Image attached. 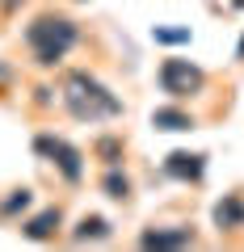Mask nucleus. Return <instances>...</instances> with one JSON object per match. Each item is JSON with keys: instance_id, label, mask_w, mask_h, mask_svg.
I'll return each mask as SVG.
<instances>
[{"instance_id": "nucleus-1", "label": "nucleus", "mask_w": 244, "mask_h": 252, "mask_svg": "<svg viewBox=\"0 0 244 252\" xmlns=\"http://www.w3.org/2000/svg\"><path fill=\"white\" fill-rule=\"evenodd\" d=\"M59 97H64V109L76 118V122H114V118H122V101L114 97V89L109 84H101L93 72H84V67H72V72H64V89H59Z\"/></svg>"}, {"instance_id": "nucleus-3", "label": "nucleus", "mask_w": 244, "mask_h": 252, "mask_svg": "<svg viewBox=\"0 0 244 252\" xmlns=\"http://www.w3.org/2000/svg\"><path fill=\"white\" fill-rule=\"evenodd\" d=\"M156 84H160L164 97L190 101V97H198V93L207 89V67H198L194 59H181V55H169V59H160V67H156Z\"/></svg>"}, {"instance_id": "nucleus-10", "label": "nucleus", "mask_w": 244, "mask_h": 252, "mask_svg": "<svg viewBox=\"0 0 244 252\" xmlns=\"http://www.w3.org/2000/svg\"><path fill=\"white\" fill-rule=\"evenodd\" d=\"M114 235V223L105 215H80L76 227L68 231V244H105Z\"/></svg>"}, {"instance_id": "nucleus-8", "label": "nucleus", "mask_w": 244, "mask_h": 252, "mask_svg": "<svg viewBox=\"0 0 244 252\" xmlns=\"http://www.w3.org/2000/svg\"><path fill=\"white\" fill-rule=\"evenodd\" d=\"M59 227H64V210L59 206H42L38 215H30L26 223H21V235H26L30 244H51L55 235H59Z\"/></svg>"}, {"instance_id": "nucleus-13", "label": "nucleus", "mask_w": 244, "mask_h": 252, "mask_svg": "<svg viewBox=\"0 0 244 252\" xmlns=\"http://www.w3.org/2000/svg\"><path fill=\"white\" fill-rule=\"evenodd\" d=\"M93 156H97L101 164H122V156H127V143H122V135H101L97 143H93Z\"/></svg>"}, {"instance_id": "nucleus-4", "label": "nucleus", "mask_w": 244, "mask_h": 252, "mask_svg": "<svg viewBox=\"0 0 244 252\" xmlns=\"http://www.w3.org/2000/svg\"><path fill=\"white\" fill-rule=\"evenodd\" d=\"M34 156L46 160V164H55V172H59L68 185H80L84 181V152L72 139L55 135V130H38L34 135Z\"/></svg>"}, {"instance_id": "nucleus-7", "label": "nucleus", "mask_w": 244, "mask_h": 252, "mask_svg": "<svg viewBox=\"0 0 244 252\" xmlns=\"http://www.w3.org/2000/svg\"><path fill=\"white\" fill-rule=\"evenodd\" d=\"M210 223L219 227V235H232V231H244V193L232 189L210 206Z\"/></svg>"}, {"instance_id": "nucleus-6", "label": "nucleus", "mask_w": 244, "mask_h": 252, "mask_svg": "<svg viewBox=\"0 0 244 252\" xmlns=\"http://www.w3.org/2000/svg\"><path fill=\"white\" fill-rule=\"evenodd\" d=\"M164 177L181 181V185H198L207 177V156L202 152H169L164 156Z\"/></svg>"}, {"instance_id": "nucleus-2", "label": "nucleus", "mask_w": 244, "mask_h": 252, "mask_svg": "<svg viewBox=\"0 0 244 252\" xmlns=\"http://www.w3.org/2000/svg\"><path fill=\"white\" fill-rule=\"evenodd\" d=\"M21 42H26L30 59H34L38 67H59V63L68 59V51L80 42V26H76V17L51 9V13H38V17L21 30Z\"/></svg>"}, {"instance_id": "nucleus-5", "label": "nucleus", "mask_w": 244, "mask_h": 252, "mask_svg": "<svg viewBox=\"0 0 244 252\" xmlns=\"http://www.w3.org/2000/svg\"><path fill=\"white\" fill-rule=\"evenodd\" d=\"M194 244H198V231L190 223H152L139 231V248H194Z\"/></svg>"}, {"instance_id": "nucleus-15", "label": "nucleus", "mask_w": 244, "mask_h": 252, "mask_svg": "<svg viewBox=\"0 0 244 252\" xmlns=\"http://www.w3.org/2000/svg\"><path fill=\"white\" fill-rule=\"evenodd\" d=\"M21 4H26V0H0V9H4V13H17Z\"/></svg>"}, {"instance_id": "nucleus-9", "label": "nucleus", "mask_w": 244, "mask_h": 252, "mask_svg": "<svg viewBox=\"0 0 244 252\" xmlns=\"http://www.w3.org/2000/svg\"><path fill=\"white\" fill-rule=\"evenodd\" d=\"M152 126L164 130V135H190V130H198V118H194L190 109H181V105H156L152 109Z\"/></svg>"}, {"instance_id": "nucleus-14", "label": "nucleus", "mask_w": 244, "mask_h": 252, "mask_svg": "<svg viewBox=\"0 0 244 252\" xmlns=\"http://www.w3.org/2000/svg\"><path fill=\"white\" fill-rule=\"evenodd\" d=\"M152 38H156V42H160V46H177V42H190V30H185V26H177V30H164V26H156L152 30Z\"/></svg>"}, {"instance_id": "nucleus-12", "label": "nucleus", "mask_w": 244, "mask_h": 252, "mask_svg": "<svg viewBox=\"0 0 244 252\" xmlns=\"http://www.w3.org/2000/svg\"><path fill=\"white\" fill-rule=\"evenodd\" d=\"M34 206V189H9V198H0V219H4V223H9V219H17L21 210H30Z\"/></svg>"}, {"instance_id": "nucleus-17", "label": "nucleus", "mask_w": 244, "mask_h": 252, "mask_svg": "<svg viewBox=\"0 0 244 252\" xmlns=\"http://www.w3.org/2000/svg\"><path fill=\"white\" fill-rule=\"evenodd\" d=\"M80 4H84V0H80Z\"/></svg>"}, {"instance_id": "nucleus-11", "label": "nucleus", "mask_w": 244, "mask_h": 252, "mask_svg": "<svg viewBox=\"0 0 244 252\" xmlns=\"http://www.w3.org/2000/svg\"><path fill=\"white\" fill-rule=\"evenodd\" d=\"M101 193H105L109 202H131V193H135L131 172L122 168V164H105V172H101Z\"/></svg>"}, {"instance_id": "nucleus-16", "label": "nucleus", "mask_w": 244, "mask_h": 252, "mask_svg": "<svg viewBox=\"0 0 244 252\" xmlns=\"http://www.w3.org/2000/svg\"><path fill=\"white\" fill-rule=\"evenodd\" d=\"M236 59H240V63H244V38H240V46H236Z\"/></svg>"}]
</instances>
